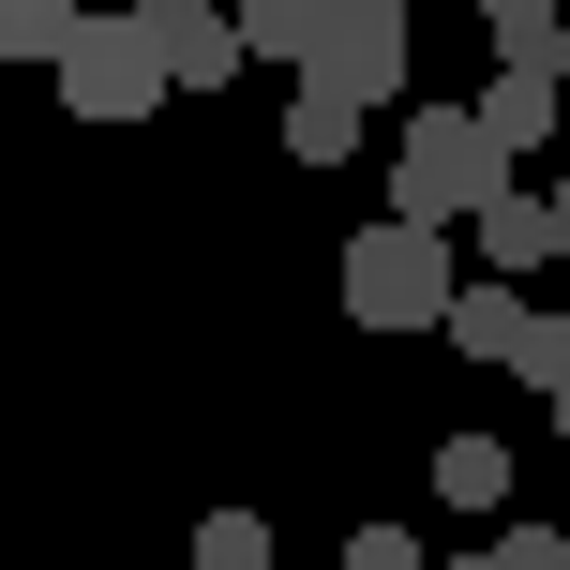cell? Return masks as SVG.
I'll use <instances>...</instances> for the list:
<instances>
[{"instance_id":"obj_1","label":"cell","mask_w":570,"mask_h":570,"mask_svg":"<svg viewBox=\"0 0 570 570\" xmlns=\"http://www.w3.org/2000/svg\"><path fill=\"white\" fill-rule=\"evenodd\" d=\"M511 196V150L481 136V106H421L391 150V210L405 226H481V210Z\"/></svg>"},{"instance_id":"obj_2","label":"cell","mask_w":570,"mask_h":570,"mask_svg":"<svg viewBox=\"0 0 570 570\" xmlns=\"http://www.w3.org/2000/svg\"><path fill=\"white\" fill-rule=\"evenodd\" d=\"M345 315H361V331H435V315H451V285H465V256H451V226H361L345 240Z\"/></svg>"},{"instance_id":"obj_3","label":"cell","mask_w":570,"mask_h":570,"mask_svg":"<svg viewBox=\"0 0 570 570\" xmlns=\"http://www.w3.org/2000/svg\"><path fill=\"white\" fill-rule=\"evenodd\" d=\"M46 76H60L76 120H150V106H166V46H150V16H76Z\"/></svg>"},{"instance_id":"obj_4","label":"cell","mask_w":570,"mask_h":570,"mask_svg":"<svg viewBox=\"0 0 570 570\" xmlns=\"http://www.w3.org/2000/svg\"><path fill=\"white\" fill-rule=\"evenodd\" d=\"M405 76H421V46H405V16H375V0H345L331 46L301 60V90H345V106H405Z\"/></svg>"},{"instance_id":"obj_5","label":"cell","mask_w":570,"mask_h":570,"mask_svg":"<svg viewBox=\"0 0 570 570\" xmlns=\"http://www.w3.org/2000/svg\"><path fill=\"white\" fill-rule=\"evenodd\" d=\"M136 16H150V0H136ZM150 46H166V90H226L240 60H256L226 0H166V16H150Z\"/></svg>"},{"instance_id":"obj_6","label":"cell","mask_w":570,"mask_h":570,"mask_svg":"<svg viewBox=\"0 0 570 570\" xmlns=\"http://www.w3.org/2000/svg\"><path fill=\"white\" fill-rule=\"evenodd\" d=\"M525 315H541V301H525L511 271H465V285H451V315H435V331H451L465 361H511V345H525Z\"/></svg>"},{"instance_id":"obj_7","label":"cell","mask_w":570,"mask_h":570,"mask_svg":"<svg viewBox=\"0 0 570 570\" xmlns=\"http://www.w3.org/2000/svg\"><path fill=\"white\" fill-rule=\"evenodd\" d=\"M556 76H570V60H495V90H481V136L511 150V166L556 136Z\"/></svg>"},{"instance_id":"obj_8","label":"cell","mask_w":570,"mask_h":570,"mask_svg":"<svg viewBox=\"0 0 570 570\" xmlns=\"http://www.w3.org/2000/svg\"><path fill=\"white\" fill-rule=\"evenodd\" d=\"M465 240H481V271H511V285H525V271H556V196H541V180H511V196H495Z\"/></svg>"},{"instance_id":"obj_9","label":"cell","mask_w":570,"mask_h":570,"mask_svg":"<svg viewBox=\"0 0 570 570\" xmlns=\"http://www.w3.org/2000/svg\"><path fill=\"white\" fill-rule=\"evenodd\" d=\"M361 120H375V106H345V90H301V76H285V166H345V150H361Z\"/></svg>"},{"instance_id":"obj_10","label":"cell","mask_w":570,"mask_h":570,"mask_svg":"<svg viewBox=\"0 0 570 570\" xmlns=\"http://www.w3.org/2000/svg\"><path fill=\"white\" fill-rule=\"evenodd\" d=\"M226 16H240V46H256V60H285V76H301V60L331 46L345 0H226Z\"/></svg>"},{"instance_id":"obj_11","label":"cell","mask_w":570,"mask_h":570,"mask_svg":"<svg viewBox=\"0 0 570 570\" xmlns=\"http://www.w3.org/2000/svg\"><path fill=\"white\" fill-rule=\"evenodd\" d=\"M495 60H570V0H481Z\"/></svg>"},{"instance_id":"obj_12","label":"cell","mask_w":570,"mask_h":570,"mask_svg":"<svg viewBox=\"0 0 570 570\" xmlns=\"http://www.w3.org/2000/svg\"><path fill=\"white\" fill-rule=\"evenodd\" d=\"M435 495H451V511H495V495H511V451H495V435H451V451H435Z\"/></svg>"},{"instance_id":"obj_13","label":"cell","mask_w":570,"mask_h":570,"mask_svg":"<svg viewBox=\"0 0 570 570\" xmlns=\"http://www.w3.org/2000/svg\"><path fill=\"white\" fill-rule=\"evenodd\" d=\"M76 16H90V0H0V60H60Z\"/></svg>"},{"instance_id":"obj_14","label":"cell","mask_w":570,"mask_h":570,"mask_svg":"<svg viewBox=\"0 0 570 570\" xmlns=\"http://www.w3.org/2000/svg\"><path fill=\"white\" fill-rule=\"evenodd\" d=\"M511 375H525V391H541V405L570 391V315H556V301L525 315V345H511Z\"/></svg>"},{"instance_id":"obj_15","label":"cell","mask_w":570,"mask_h":570,"mask_svg":"<svg viewBox=\"0 0 570 570\" xmlns=\"http://www.w3.org/2000/svg\"><path fill=\"white\" fill-rule=\"evenodd\" d=\"M196 570H271V525L256 511H210L196 525Z\"/></svg>"},{"instance_id":"obj_16","label":"cell","mask_w":570,"mask_h":570,"mask_svg":"<svg viewBox=\"0 0 570 570\" xmlns=\"http://www.w3.org/2000/svg\"><path fill=\"white\" fill-rule=\"evenodd\" d=\"M345 570H435V556H421V525H361V541H345Z\"/></svg>"},{"instance_id":"obj_17","label":"cell","mask_w":570,"mask_h":570,"mask_svg":"<svg viewBox=\"0 0 570 570\" xmlns=\"http://www.w3.org/2000/svg\"><path fill=\"white\" fill-rule=\"evenodd\" d=\"M495 570H570V525H511V541H495Z\"/></svg>"},{"instance_id":"obj_18","label":"cell","mask_w":570,"mask_h":570,"mask_svg":"<svg viewBox=\"0 0 570 570\" xmlns=\"http://www.w3.org/2000/svg\"><path fill=\"white\" fill-rule=\"evenodd\" d=\"M556 256H570V180H556Z\"/></svg>"},{"instance_id":"obj_19","label":"cell","mask_w":570,"mask_h":570,"mask_svg":"<svg viewBox=\"0 0 570 570\" xmlns=\"http://www.w3.org/2000/svg\"><path fill=\"white\" fill-rule=\"evenodd\" d=\"M435 570H495V541H481V556H435Z\"/></svg>"},{"instance_id":"obj_20","label":"cell","mask_w":570,"mask_h":570,"mask_svg":"<svg viewBox=\"0 0 570 570\" xmlns=\"http://www.w3.org/2000/svg\"><path fill=\"white\" fill-rule=\"evenodd\" d=\"M375 16H421V0H375Z\"/></svg>"},{"instance_id":"obj_21","label":"cell","mask_w":570,"mask_h":570,"mask_svg":"<svg viewBox=\"0 0 570 570\" xmlns=\"http://www.w3.org/2000/svg\"><path fill=\"white\" fill-rule=\"evenodd\" d=\"M556 435H570V391H556Z\"/></svg>"},{"instance_id":"obj_22","label":"cell","mask_w":570,"mask_h":570,"mask_svg":"<svg viewBox=\"0 0 570 570\" xmlns=\"http://www.w3.org/2000/svg\"><path fill=\"white\" fill-rule=\"evenodd\" d=\"M0 76H16V60H0Z\"/></svg>"},{"instance_id":"obj_23","label":"cell","mask_w":570,"mask_h":570,"mask_svg":"<svg viewBox=\"0 0 570 570\" xmlns=\"http://www.w3.org/2000/svg\"><path fill=\"white\" fill-rule=\"evenodd\" d=\"M150 16H166V0H150Z\"/></svg>"}]
</instances>
